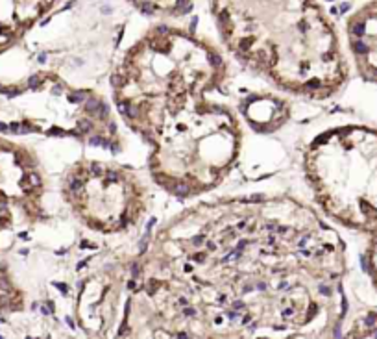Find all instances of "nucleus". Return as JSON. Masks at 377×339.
<instances>
[{"label": "nucleus", "mask_w": 377, "mask_h": 339, "mask_svg": "<svg viewBox=\"0 0 377 339\" xmlns=\"http://www.w3.org/2000/svg\"><path fill=\"white\" fill-rule=\"evenodd\" d=\"M324 207L359 232L377 228V128L346 126L322 135L307 158Z\"/></svg>", "instance_id": "obj_1"}, {"label": "nucleus", "mask_w": 377, "mask_h": 339, "mask_svg": "<svg viewBox=\"0 0 377 339\" xmlns=\"http://www.w3.org/2000/svg\"><path fill=\"white\" fill-rule=\"evenodd\" d=\"M67 193L78 211L102 198V204L91 213L87 223L106 232L124 226L131 219L133 206L139 202L137 191L124 174L96 163L74 171L67 180Z\"/></svg>", "instance_id": "obj_2"}, {"label": "nucleus", "mask_w": 377, "mask_h": 339, "mask_svg": "<svg viewBox=\"0 0 377 339\" xmlns=\"http://www.w3.org/2000/svg\"><path fill=\"white\" fill-rule=\"evenodd\" d=\"M348 39L357 71L377 82V0H370L348 20Z\"/></svg>", "instance_id": "obj_3"}, {"label": "nucleus", "mask_w": 377, "mask_h": 339, "mask_svg": "<svg viewBox=\"0 0 377 339\" xmlns=\"http://www.w3.org/2000/svg\"><path fill=\"white\" fill-rule=\"evenodd\" d=\"M368 265H370V274L373 278V283L377 287V228L370 232V246H368Z\"/></svg>", "instance_id": "obj_4"}]
</instances>
